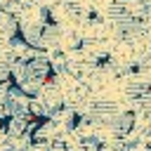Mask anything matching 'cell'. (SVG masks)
Returning a JSON list of instances; mask_svg holds the SVG:
<instances>
[{"label":"cell","instance_id":"1","mask_svg":"<svg viewBox=\"0 0 151 151\" xmlns=\"http://www.w3.org/2000/svg\"><path fill=\"white\" fill-rule=\"evenodd\" d=\"M134 125H137V113L134 111H123V113H113L111 120H109V127L116 132L118 139H125L134 132Z\"/></svg>","mask_w":151,"mask_h":151}]
</instances>
